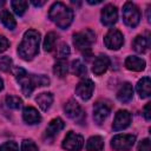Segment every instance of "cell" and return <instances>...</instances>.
Masks as SVG:
<instances>
[{"label": "cell", "instance_id": "1", "mask_svg": "<svg viewBox=\"0 0 151 151\" xmlns=\"http://www.w3.org/2000/svg\"><path fill=\"white\" fill-rule=\"evenodd\" d=\"M14 77L17 79V81L19 83V85L21 86V91L26 97H29L31 93L33 92V90L35 87H40V86H47L50 84V79L44 76H37V74H28L24 68L21 67H15L13 70Z\"/></svg>", "mask_w": 151, "mask_h": 151}, {"label": "cell", "instance_id": "2", "mask_svg": "<svg viewBox=\"0 0 151 151\" xmlns=\"http://www.w3.org/2000/svg\"><path fill=\"white\" fill-rule=\"evenodd\" d=\"M39 44H40V33L35 29L26 31L22 41L18 47L19 57L26 61L32 60L39 52Z\"/></svg>", "mask_w": 151, "mask_h": 151}, {"label": "cell", "instance_id": "3", "mask_svg": "<svg viewBox=\"0 0 151 151\" xmlns=\"http://www.w3.org/2000/svg\"><path fill=\"white\" fill-rule=\"evenodd\" d=\"M48 17L59 28L65 29L72 24L73 11L63 2H54L50 8Z\"/></svg>", "mask_w": 151, "mask_h": 151}, {"label": "cell", "instance_id": "4", "mask_svg": "<svg viewBox=\"0 0 151 151\" xmlns=\"http://www.w3.org/2000/svg\"><path fill=\"white\" fill-rule=\"evenodd\" d=\"M96 41V34L92 29L86 28L83 29L73 35V44L74 46L80 51H86L90 48V46Z\"/></svg>", "mask_w": 151, "mask_h": 151}, {"label": "cell", "instance_id": "5", "mask_svg": "<svg viewBox=\"0 0 151 151\" xmlns=\"http://www.w3.org/2000/svg\"><path fill=\"white\" fill-rule=\"evenodd\" d=\"M123 20L129 27H136L140 21L139 8L130 1L125 2L123 7Z\"/></svg>", "mask_w": 151, "mask_h": 151}, {"label": "cell", "instance_id": "6", "mask_svg": "<svg viewBox=\"0 0 151 151\" xmlns=\"http://www.w3.org/2000/svg\"><path fill=\"white\" fill-rule=\"evenodd\" d=\"M136 142L133 134H117L111 140V146L116 151H130Z\"/></svg>", "mask_w": 151, "mask_h": 151}, {"label": "cell", "instance_id": "7", "mask_svg": "<svg viewBox=\"0 0 151 151\" xmlns=\"http://www.w3.org/2000/svg\"><path fill=\"white\" fill-rule=\"evenodd\" d=\"M84 146V139L80 134L70 131L63 140V147L67 151H80Z\"/></svg>", "mask_w": 151, "mask_h": 151}, {"label": "cell", "instance_id": "8", "mask_svg": "<svg viewBox=\"0 0 151 151\" xmlns=\"http://www.w3.org/2000/svg\"><path fill=\"white\" fill-rule=\"evenodd\" d=\"M104 44L110 50H119L124 44V37L120 31L112 28L106 33L104 38Z\"/></svg>", "mask_w": 151, "mask_h": 151}, {"label": "cell", "instance_id": "9", "mask_svg": "<svg viewBox=\"0 0 151 151\" xmlns=\"http://www.w3.org/2000/svg\"><path fill=\"white\" fill-rule=\"evenodd\" d=\"M64 111L65 113L67 114V117H70L71 119L73 120H77V122H83L84 118H85V113L83 111V109L80 107V105L74 100V99H70L65 106H64Z\"/></svg>", "mask_w": 151, "mask_h": 151}, {"label": "cell", "instance_id": "10", "mask_svg": "<svg viewBox=\"0 0 151 151\" xmlns=\"http://www.w3.org/2000/svg\"><path fill=\"white\" fill-rule=\"evenodd\" d=\"M111 105L107 101H97L93 106V119L97 124H101L110 114Z\"/></svg>", "mask_w": 151, "mask_h": 151}, {"label": "cell", "instance_id": "11", "mask_svg": "<svg viewBox=\"0 0 151 151\" xmlns=\"http://www.w3.org/2000/svg\"><path fill=\"white\" fill-rule=\"evenodd\" d=\"M94 90V84L91 79H84L79 81V84L76 87V94L83 99V100H88L93 93Z\"/></svg>", "mask_w": 151, "mask_h": 151}, {"label": "cell", "instance_id": "12", "mask_svg": "<svg viewBox=\"0 0 151 151\" xmlns=\"http://www.w3.org/2000/svg\"><path fill=\"white\" fill-rule=\"evenodd\" d=\"M118 19V11L117 7L109 4L101 9V22L105 26H113Z\"/></svg>", "mask_w": 151, "mask_h": 151}, {"label": "cell", "instance_id": "13", "mask_svg": "<svg viewBox=\"0 0 151 151\" xmlns=\"http://www.w3.org/2000/svg\"><path fill=\"white\" fill-rule=\"evenodd\" d=\"M131 123V113L126 110H120L116 113L114 120H113V130L114 131H120L126 129Z\"/></svg>", "mask_w": 151, "mask_h": 151}, {"label": "cell", "instance_id": "14", "mask_svg": "<svg viewBox=\"0 0 151 151\" xmlns=\"http://www.w3.org/2000/svg\"><path fill=\"white\" fill-rule=\"evenodd\" d=\"M110 66V59L107 55L105 54H100L98 55L94 61H93V66H92V72L97 76H100L103 74Z\"/></svg>", "mask_w": 151, "mask_h": 151}, {"label": "cell", "instance_id": "15", "mask_svg": "<svg viewBox=\"0 0 151 151\" xmlns=\"http://www.w3.org/2000/svg\"><path fill=\"white\" fill-rule=\"evenodd\" d=\"M65 127V123L61 118H54L50 122L48 126L46 127V131H45V136L47 138H54Z\"/></svg>", "mask_w": 151, "mask_h": 151}, {"label": "cell", "instance_id": "16", "mask_svg": "<svg viewBox=\"0 0 151 151\" xmlns=\"http://www.w3.org/2000/svg\"><path fill=\"white\" fill-rule=\"evenodd\" d=\"M22 118H24V120H25L27 124H29V125L38 124V123H40V120H41L40 113H39L34 107H32V106H27V107L24 109V111H22Z\"/></svg>", "mask_w": 151, "mask_h": 151}, {"label": "cell", "instance_id": "17", "mask_svg": "<svg viewBox=\"0 0 151 151\" xmlns=\"http://www.w3.org/2000/svg\"><path fill=\"white\" fill-rule=\"evenodd\" d=\"M133 97V87L130 83H124L117 92V99L122 103H129Z\"/></svg>", "mask_w": 151, "mask_h": 151}, {"label": "cell", "instance_id": "18", "mask_svg": "<svg viewBox=\"0 0 151 151\" xmlns=\"http://www.w3.org/2000/svg\"><path fill=\"white\" fill-rule=\"evenodd\" d=\"M125 67L130 71H136V72L143 71L145 68V60L134 55H130L125 60Z\"/></svg>", "mask_w": 151, "mask_h": 151}, {"label": "cell", "instance_id": "19", "mask_svg": "<svg viewBox=\"0 0 151 151\" xmlns=\"http://www.w3.org/2000/svg\"><path fill=\"white\" fill-rule=\"evenodd\" d=\"M137 92L140 98H147L151 94V80L149 77L142 78L137 84Z\"/></svg>", "mask_w": 151, "mask_h": 151}, {"label": "cell", "instance_id": "20", "mask_svg": "<svg viewBox=\"0 0 151 151\" xmlns=\"http://www.w3.org/2000/svg\"><path fill=\"white\" fill-rule=\"evenodd\" d=\"M35 101L42 111H47L53 103V94L51 92H42L37 97Z\"/></svg>", "mask_w": 151, "mask_h": 151}, {"label": "cell", "instance_id": "21", "mask_svg": "<svg viewBox=\"0 0 151 151\" xmlns=\"http://www.w3.org/2000/svg\"><path fill=\"white\" fill-rule=\"evenodd\" d=\"M104 147V139L100 136H92L86 143L87 151H101Z\"/></svg>", "mask_w": 151, "mask_h": 151}, {"label": "cell", "instance_id": "22", "mask_svg": "<svg viewBox=\"0 0 151 151\" xmlns=\"http://www.w3.org/2000/svg\"><path fill=\"white\" fill-rule=\"evenodd\" d=\"M0 20H1V22L4 24V26L7 27L8 29H14L15 26H17V22H15L14 17H13L12 13H9V11H7V9H2V11L0 12Z\"/></svg>", "mask_w": 151, "mask_h": 151}, {"label": "cell", "instance_id": "23", "mask_svg": "<svg viewBox=\"0 0 151 151\" xmlns=\"http://www.w3.org/2000/svg\"><path fill=\"white\" fill-rule=\"evenodd\" d=\"M53 72H54V74L57 77L64 78L67 74V72H68V64H67V61L65 59H59L54 64V66H53Z\"/></svg>", "mask_w": 151, "mask_h": 151}, {"label": "cell", "instance_id": "24", "mask_svg": "<svg viewBox=\"0 0 151 151\" xmlns=\"http://www.w3.org/2000/svg\"><path fill=\"white\" fill-rule=\"evenodd\" d=\"M147 45L149 42L143 35H137L132 42V47L137 53H144L147 50Z\"/></svg>", "mask_w": 151, "mask_h": 151}, {"label": "cell", "instance_id": "25", "mask_svg": "<svg viewBox=\"0 0 151 151\" xmlns=\"http://www.w3.org/2000/svg\"><path fill=\"white\" fill-rule=\"evenodd\" d=\"M71 71L73 74H76L77 77H84L86 76V66L80 61V60H73L71 64Z\"/></svg>", "mask_w": 151, "mask_h": 151}, {"label": "cell", "instance_id": "26", "mask_svg": "<svg viewBox=\"0 0 151 151\" xmlns=\"http://www.w3.org/2000/svg\"><path fill=\"white\" fill-rule=\"evenodd\" d=\"M57 34L54 32H48L45 37V40H44V50L46 52H51L54 46H55V42H57Z\"/></svg>", "mask_w": 151, "mask_h": 151}, {"label": "cell", "instance_id": "27", "mask_svg": "<svg viewBox=\"0 0 151 151\" xmlns=\"http://www.w3.org/2000/svg\"><path fill=\"white\" fill-rule=\"evenodd\" d=\"M27 5H28V4H27V1H25V0H14V1L11 2V6H12L14 13L18 14V15H22V14L26 12Z\"/></svg>", "mask_w": 151, "mask_h": 151}, {"label": "cell", "instance_id": "28", "mask_svg": "<svg viewBox=\"0 0 151 151\" xmlns=\"http://www.w3.org/2000/svg\"><path fill=\"white\" fill-rule=\"evenodd\" d=\"M6 105L9 107V109H14V110H18L21 107L22 105V100L17 97V96H7L6 97Z\"/></svg>", "mask_w": 151, "mask_h": 151}, {"label": "cell", "instance_id": "29", "mask_svg": "<svg viewBox=\"0 0 151 151\" xmlns=\"http://www.w3.org/2000/svg\"><path fill=\"white\" fill-rule=\"evenodd\" d=\"M21 151H38V146L31 139H25L21 143Z\"/></svg>", "mask_w": 151, "mask_h": 151}, {"label": "cell", "instance_id": "30", "mask_svg": "<svg viewBox=\"0 0 151 151\" xmlns=\"http://www.w3.org/2000/svg\"><path fill=\"white\" fill-rule=\"evenodd\" d=\"M12 67V59L9 57H2L0 59V71L8 72Z\"/></svg>", "mask_w": 151, "mask_h": 151}, {"label": "cell", "instance_id": "31", "mask_svg": "<svg viewBox=\"0 0 151 151\" xmlns=\"http://www.w3.org/2000/svg\"><path fill=\"white\" fill-rule=\"evenodd\" d=\"M68 54H70V47L66 44H60V46L58 47V51H57L58 58L59 59H65Z\"/></svg>", "mask_w": 151, "mask_h": 151}, {"label": "cell", "instance_id": "32", "mask_svg": "<svg viewBox=\"0 0 151 151\" xmlns=\"http://www.w3.org/2000/svg\"><path fill=\"white\" fill-rule=\"evenodd\" d=\"M0 151H19V147L15 142H6L0 145Z\"/></svg>", "mask_w": 151, "mask_h": 151}, {"label": "cell", "instance_id": "33", "mask_svg": "<svg viewBox=\"0 0 151 151\" xmlns=\"http://www.w3.org/2000/svg\"><path fill=\"white\" fill-rule=\"evenodd\" d=\"M138 151H151V146H150V139L145 138L143 139L139 144H138Z\"/></svg>", "mask_w": 151, "mask_h": 151}, {"label": "cell", "instance_id": "34", "mask_svg": "<svg viewBox=\"0 0 151 151\" xmlns=\"http://www.w3.org/2000/svg\"><path fill=\"white\" fill-rule=\"evenodd\" d=\"M8 46H9L8 40H7L4 35H0V53L5 52V51L8 48Z\"/></svg>", "mask_w": 151, "mask_h": 151}, {"label": "cell", "instance_id": "35", "mask_svg": "<svg viewBox=\"0 0 151 151\" xmlns=\"http://www.w3.org/2000/svg\"><path fill=\"white\" fill-rule=\"evenodd\" d=\"M150 107H151V103L146 104V106L144 107V117L146 120H150L151 119V113H150Z\"/></svg>", "mask_w": 151, "mask_h": 151}, {"label": "cell", "instance_id": "36", "mask_svg": "<svg viewBox=\"0 0 151 151\" xmlns=\"http://www.w3.org/2000/svg\"><path fill=\"white\" fill-rule=\"evenodd\" d=\"M32 4H33L34 6H42V5L45 4V1H35V0H33Z\"/></svg>", "mask_w": 151, "mask_h": 151}, {"label": "cell", "instance_id": "37", "mask_svg": "<svg viewBox=\"0 0 151 151\" xmlns=\"http://www.w3.org/2000/svg\"><path fill=\"white\" fill-rule=\"evenodd\" d=\"M4 88V81H2V79L0 78V91Z\"/></svg>", "mask_w": 151, "mask_h": 151}, {"label": "cell", "instance_id": "38", "mask_svg": "<svg viewBox=\"0 0 151 151\" xmlns=\"http://www.w3.org/2000/svg\"><path fill=\"white\" fill-rule=\"evenodd\" d=\"M4 5H5V1H4V0H1V1H0V7H1V6H4Z\"/></svg>", "mask_w": 151, "mask_h": 151}]
</instances>
